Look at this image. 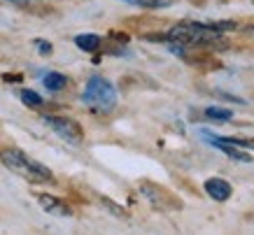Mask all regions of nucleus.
Listing matches in <instances>:
<instances>
[{
    "label": "nucleus",
    "instance_id": "f257e3e1",
    "mask_svg": "<svg viewBox=\"0 0 254 235\" xmlns=\"http://www.w3.org/2000/svg\"><path fill=\"white\" fill-rule=\"evenodd\" d=\"M236 28V23H193V21H182L173 26L163 38V42H175L182 47H203V45H212L222 38V31H231Z\"/></svg>",
    "mask_w": 254,
    "mask_h": 235
},
{
    "label": "nucleus",
    "instance_id": "f03ea898",
    "mask_svg": "<svg viewBox=\"0 0 254 235\" xmlns=\"http://www.w3.org/2000/svg\"><path fill=\"white\" fill-rule=\"evenodd\" d=\"M0 163L31 184H52L54 182V173L47 166H42L40 161L31 159L28 154H23L21 149H5V152H0Z\"/></svg>",
    "mask_w": 254,
    "mask_h": 235
},
{
    "label": "nucleus",
    "instance_id": "7ed1b4c3",
    "mask_svg": "<svg viewBox=\"0 0 254 235\" xmlns=\"http://www.w3.org/2000/svg\"><path fill=\"white\" fill-rule=\"evenodd\" d=\"M82 100H84V105L91 107L93 112H112L117 105V89L105 77L96 75L86 82Z\"/></svg>",
    "mask_w": 254,
    "mask_h": 235
},
{
    "label": "nucleus",
    "instance_id": "20e7f679",
    "mask_svg": "<svg viewBox=\"0 0 254 235\" xmlns=\"http://www.w3.org/2000/svg\"><path fill=\"white\" fill-rule=\"evenodd\" d=\"M42 121H45V126H49V128L54 130L59 137H63L65 142L75 144V147L82 144V140H84L79 123L72 121V119H68V117H54V114H47V117H42Z\"/></svg>",
    "mask_w": 254,
    "mask_h": 235
},
{
    "label": "nucleus",
    "instance_id": "39448f33",
    "mask_svg": "<svg viewBox=\"0 0 254 235\" xmlns=\"http://www.w3.org/2000/svg\"><path fill=\"white\" fill-rule=\"evenodd\" d=\"M203 189H205V193H208L212 200H217V203H226L233 193V186L226 182V179H222V177H210V179H205Z\"/></svg>",
    "mask_w": 254,
    "mask_h": 235
},
{
    "label": "nucleus",
    "instance_id": "423d86ee",
    "mask_svg": "<svg viewBox=\"0 0 254 235\" xmlns=\"http://www.w3.org/2000/svg\"><path fill=\"white\" fill-rule=\"evenodd\" d=\"M38 203L47 214H54V217H70L72 214V210L63 203L61 198H54V196H49V193H40Z\"/></svg>",
    "mask_w": 254,
    "mask_h": 235
},
{
    "label": "nucleus",
    "instance_id": "0eeeda50",
    "mask_svg": "<svg viewBox=\"0 0 254 235\" xmlns=\"http://www.w3.org/2000/svg\"><path fill=\"white\" fill-rule=\"evenodd\" d=\"M75 45L86 54H96L100 49V38L96 35V33H82V35L75 38Z\"/></svg>",
    "mask_w": 254,
    "mask_h": 235
},
{
    "label": "nucleus",
    "instance_id": "6e6552de",
    "mask_svg": "<svg viewBox=\"0 0 254 235\" xmlns=\"http://www.w3.org/2000/svg\"><path fill=\"white\" fill-rule=\"evenodd\" d=\"M42 84H45V89H49V91H63L68 79H65V75H61V72H47V75L42 77Z\"/></svg>",
    "mask_w": 254,
    "mask_h": 235
},
{
    "label": "nucleus",
    "instance_id": "1a4fd4ad",
    "mask_svg": "<svg viewBox=\"0 0 254 235\" xmlns=\"http://www.w3.org/2000/svg\"><path fill=\"white\" fill-rule=\"evenodd\" d=\"M128 5H135V7H145V9H163L170 7L175 0H124Z\"/></svg>",
    "mask_w": 254,
    "mask_h": 235
},
{
    "label": "nucleus",
    "instance_id": "9d476101",
    "mask_svg": "<svg viewBox=\"0 0 254 235\" xmlns=\"http://www.w3.org/2000/svg\"><path fill=\"white\" fill-rule=\"evenodd\" d=\"M217 149H222L226 156H231V159L240 161V163H252V156H247L245 152H240L238 147H229V144H215Z\"/></svg>",
    "mask_w": 254,
    "mask_h": 235
},
{
    "label": "nucleus",
    "instance_id": "9b49d317",
    "mask_svg": "<svg viewBox=\"0 0 254 235\" xmlns=\"http://www.w3.org/2000/svg\"><path fill=\"white\" fill-rule=\"evenodd\" d=\"M19 98H21L23 105L33 107V110H38V107L42 105V96L35 93V91H31V89H21V91H19Z\"/></svg>",
    "mask_w": 254,
    "mask_h": 235
},
{
    "label": "nucleus",
    "instance_id": "f8f14e48",
    "mask_svg": "<svg viewBox=\"0 0 254 235\" xmlns=\"http://www.w3.org/2000/svg\"><path fill=\"white\" fill-rule=\"evenodd\" d=\"M205 117H208V119H215V121H231L233 112L226 110V107H208V110H205Z\"/></svg>",
    "mask_w": 254,
    "mask_h": 235
},
{
    "label": "nucleus",
    "instance_id": "ddd939ff",
    "mask_svg": "<svg viewBox=\"0 0 254 235\" xmlns=\"http://www.w3.org/2000/svg\"><path fill=\"white\" fill-rule=\"evenodd\" d=\"M33 45H35V49H38L42 56H49V54H52V49H54V47H52V42H47V40H35Z\"/></svg>",
    "mask_w": 254,
    "mask_h": 235
},
{
    "label": "nucleus",
    "instance_id": "4468645a",
    "mask_svg": "<svg viewBox=\"0 0 254 235\" xmlns=\"http://www.w3.org/2000/svg\"><path fill=\"white\" fill-rule=\"evenodd\" d=\"M100 203H103V205H108V207H110V212L119 214V217H126V212H124L122 207H117V205H112V203H110V198H100Z\"/></svg>",
    "mask_w": 254,
    "mask_h": 235
},
{
    "label": "nucleus",
    "instance_id": "2eb2a0df",
    "mask_svg": "<svg viewBox=\"0 0 254 235\" xmlns=\"http://www.w3.org/2000/svg\"><path fill=\"white\" fill-rule=\"evenodd\" d=\"M7 2H12V5H19V7H26V5H28V0H7Z\"/></svg>",
    "mask_w": 254,
    "mask_h": 235
}]
</instances>
